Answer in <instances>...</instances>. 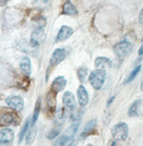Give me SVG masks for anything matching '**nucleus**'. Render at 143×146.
<instances>
[{
  "mask_svg": "<svg viewBox=\"0 0 143 146\" xmlns=\"http://www.w3.org/2000/svg\"><path fill=\"white\" fill-rule=\"evenodd\" d=\"M105 80H106V70H99V68H97V70L92 71L89 77V83L97 90L102 88Z\"/></svg>",
  "mask_w": 143,
  "mask_h": 146,
  "instance_id": "obj_1",
  "label": "nucleus"
},
{
  "mask_svg": "<svg viewBox=\"0 0 143 146\" xmlns=\"http://www.w3.org/2000/svg\"><path fill=\"white\" fill-rule=\"evenodd\" d=\"M113 138L117 141H126L128 136V126L125 122H119L111 129Z\"/></svg>",
  "mask_w": 143,
  "mask_h": 146,
  "instance_id": "obj_2",
  "label": "nucleus"
},
{
  "mask_svg": "<svg viewBox=\"0 0 143 146\" xmlns=\"http://www.w3.org/2000/svg\"><path fill=\"white\" fill-rule=\"evenodd\" d=\"M20 123V117L16 112L6 111L0 114V126H16Z\"/></svg>",
  "mask_w": 143,
  "mask_h": 146,
  "instance_id": "obj_3",
  "label": "nucleus"
},
{
  "mask_svg": "<svg viewBox=\"0 0 143 146\" xmlns=\"http://www.w3.org/2000/svg\"><path fill=\"white\" fill-rule=\"evenodd\" d=\"M114 52L119 58H124L130 55L132 50V45L128 40H122L114 46Z\"/></svg>",
  "mask_w": 143,
  "mask_h": 146,
  "instance_id": "obj_4",
  "label": "nucleus"
},
{
  "mask_svg": "<svg viewBox=\"0 0 143 146\" xmlns=\"http://www.w3.org/2000/svg\"><path fill=\"white\" fill-rule=\"evenodd\" d=\"M6 102L9 108L16 111H21L25 106L24 100L19 96H10V97L7 98Z\"/></svg>",
  "mask_w": 143,
  "mask_h": 146,
  "instance_id": "obj_5",
  "label": "nucleus"
},
{
  "mask_svg": "<svg viewBox=\"0 0 143 146\" xmlns=\"http://www.w3.org/2000/svg\"><path fill=\"white\" fill-rule=\"evenodd\" d=\"M63 104H64V107L68 111H74L76 110V106H77V103H76V99H75V96L74 94L71 92V91H66L65 93L63 95Z\"/></svg>",
  "mask_w": 143,
  "mask_h": 146,
  "instance_id": "obj_6",
  "label": "nucleus"
},
{
  "mask_svg": "<svg viewBox=\"0 0 143 146\" xmlns=\"http://www.w3.org/2000/svg\"><path fill=\"white\" fill-rule=\"evenodd\" d=\"M67 56V51L64 48H57L53 52L51 58H50V66L55 67L61 63Z\"/></svg>",
  "mask_w": 143,
  "mask_h": 146,
  "instance_id": "obj_7",
  "label": "nucleus"
},
{
  "mask_svg": "<svg viewBox=\"0 0 143 146\" xmlns=\"http://www.w3.org/2000/svg\"><path fill=\"white\" fill-rule=\"evenodd\" d=\"M67 85V80L64 78L63 76H59L57 77L52 82V85H51V90L53 93L55 94H58L59 91L63 90L65 89V87Z\"/></svg>",
  "mask_w": 143,
  "mask_h": 146,
  "instance_id": "obj_8",
  "label": "nucleus"
},
{
  "mask_svg": "<svg viewBox=\"0 0 143 146\" xmlns=\"http://www.w3.org/2000/svg\"><path fill=\"white\" fill-rule=\"evenodd\" d=\"M96 127H97V120L96 119H92V120H90L84 127V130L82 131L80 134V138L85 139L87 137H89V135L94 134Z\"/></svg>",
  "mask_w": 143,
  "mask_h": 146,
  "instance_id": "obj_9",
  "label": "nucleus"
},
{
  "mask_svg": "<svg viewBox=\"0 0 143 146\" xmlns=\"http://www.w3.org/2000/svg\"><path fill=\"white\" fill-rule=\"evenodd\" d=\"M77 100L78 103L81 107H85L89 103V93L86 90V88L83 85H80L77 89Z\"/></svg>",
  "mask_w": 143,
  "mask_h": 146,
  "instance_id": "obj_10",
  "label": "nucleus"
},
{
  "mask_svg": "<svg viewBox=\"0 0 143 146\" xmlns=\"http://www.w3.org/2000/svg\"><path fill=\"white\" fill-rule=\"evenodd\" d=\"M72 34H73V29L70 27L62 26L61 29L58 31V36H57V39H56L57 42H61V41L68 39Z\"/></svg>",
  "mask_w": 143,
  "mask_h": 146,
  "instance_id": "obj_11",
  "label": "nucleus"
},
{
  "mask_svg": "<svg viewBox=\"0 0 143 146\" xmlns=\"http://www.w3.org/2000/svg\"><path fill=\"white\" fill-rule=\"evenodd\" d=\"M112 63L109 58L106 57H98L95 59V67L99 70H105V68H111Z\"/></svg>",
  "mask_w": 143,
  "mask_h": 146,
  "instance_id": "obj_12",
  "label": "nucleus"
},
{
  "mask_svg": "<svg viewBox=\"0 0 143 146\" xmlns=\"http://www.w3.org/2000/svg\"><path fill=\"white\" fill-rule=\"evenodd\" d=\"M14 136L15 134L11 129L5 128V129L0 130V141H2V143H10L11 141H13Z\"/></svg>",
  "mask_w": 143,
  "mask_h": 146,
  "instance_id": "obj_13",
  "label": "nucleus"
},
{
  "mask_svg": "<svg viewBox=\"0 0 143 146\" xmlns=\"http://www.w3.org/2000/svg\"><path fill=\"white\" fill-rule=\"evenodd\" d=\"M20 70L26 76H29L31 74L32 67H31L30 58L28 57H25L22 58V60L20 62Z\"/></svg>",
  "mask_w": 143,
  "mask_h": 146,
  "instance_id": "obj_14",
  "label": "nucleus"
},
{
  "mask_svg": "<svg viewBox=\"0 0 143 146\" xmlns=\"http://www.w3.org/2000/svg\"><path fill=\"white\" fill-rule=\"evenodd\" d=\"M57 94L53 93L52 91H49L47 96V106L50 112H54L57 107V100H56Z\"/></svg>",
  "mask_w": 143,
  "mask_h": 146,
  "instance_id": "obj_15",
  "label": "nucleus"
},
{
  "mask_svg": "<svg viewBox=\"0 0 143 146\" xmlns=\"http://www.w3.org/2000/svg\"><path fill=\"white\" fill-rule=\"evenodd\" d=\"M63 14L68 16H77V10L70 1H66L63 5Z\"/></svg>",
  "mask_w": 143,
  "mask_h": 146,
  "instance_id": "obj_16",
  "label": "nucleus"
},
{
  "mask_svg": "<svg viewBox=\"0 0 143 146\" xmlns=\"http://www.w3.org/2000/svg\"><path fill=\"white\" fill-rule=\"evenodd\" d=\"M40 108H41V100L40 99H38L35 105V109H34V112H33V116H32V120H31V127H34V125L36 123L38 120V116H39V112H40Z\"/></svg>",
  "mask_w": 143,
  "mask_h": 146,
  "instance_id": "obj_17",
  "label": "nucleus"
},
{
  "mask_svg": "<svg viewBox=\"0 0 143 146\" xmlns=\"http://www.w3.org/2000/svg\"><path fill=\"white\" fill-rule=\"evenodd\" d=\"M141 103V102L140 100H135L134 102L131 104V106L128 109V114L130 117H139V107H140V104Z\"/></svg>",
  "mask_w": 143,
  "mask_h": 146,
  "instance_id": "obj_18",
  "label": "nucleus"
},
{
  "mask_svg": "<svg viewBox=\"0 0 143 146\" xmlns=\"http://www.w3.org/2000/svg\"><path fill=\"white\" fill-rule=\"evenodd\" d=\"M72 141H73V138H71V137L67 135L66 133H64L63 135H61L57 140V141L55 143L54 146H67L70 143H72Z\"/></svg>",
  "mask_w": 143,
  "mask_h": 146,
  "instance_id": "obj_19",
  "label": "nucleus"
},
{
  "mask_svg": "<svg viewBox=\"0 0 143 146\" xmlns=\"http://www.w3.org/2000/svg\"><path fill=\"white\" fill-rule=\"evenodd\" d=\"M30 125H31V121H30V118H28V119H26L24 126H23V128L19 132V137H18V143H22V141L24 140V137L26 135V132H27V131H28Z\"/></svg>",
  "mask_w": 143,
  "mask_h": 146,
  "instance_id": "obj_20",
  "label": "nucleus"
},
{
  "mask_svg": "<svg viewBox=\"0 0 143 146\" xmlns=\"http://www.w3.org/2000/svg\"><path fill=\"white\" fill-rule=\"evenodd\" d=\"M62 126L63 124H59V123H57L56 124V127L54 128V129H52L51 131H50L48 132V139L49 140H52L54 138H56L57 136L59 135V133H60V131L62 130Z\"/></svg>",
  "mask_w": 143,
  "mask_h": 146,
  "instance_id": "obj_21",
  "label": "nucleus"
},
{
  "mask_svg": "<svg viewBox=\"0 0 143 146\" xmlns=\"http://www.w3.org/2000/svg\"><path fill=\"white\" fill-rule=\"evenodd\" d=\"M141 70V65H139V66H137L134 70H133L131 72H130V74L128 75V77L127 78V80H125V84H128V83H130V82L132 80H135V78L138 76V74L140 73Z\"/></svg>",
  "mask_w": 143,
  "mask_h": 146,
  "instance_id": "obj_22",
  "label": "nucleus"
},
{
  "mask_svg": "<svg viewBox=\"0 0 143 146\" xmlns=\"http://www.w3.org/2000/svg\"><path fill=\"white\" fill-rule=\"evenodd\" d=\"M87 73H89V70L86 67H81L78 68L77 70V77L81 82H85L86 79L87 77Z\"/></svg>",
  "mask_w": 143,
  "mask_h": 146,
  "instance_id": "obj_23",
  "label": "nucleus"
},
{
  "mask_svg": "<svg viewBox=\"0 0 143 146\" xmlns=\"http://www.w3.org/2000/svg\"><path fill=\"white\" fill-rule=\"evenodd\" d=\"M35 137H36V130H31L28 131V133L26 135V144L27 145H30L35 140Z\"/></svg>",
  "mask_w": 143,
  "mask_h": 146,
  "instance_id": "obj_24",
  "label": "nucleus"
},
{
  "mask_svg": "<svg viewBox=\"0 0 143 146\" xmlns=\"http://www.w3.org/2000/svg\"><path fill=\"white\" fill-rule=\"evenodd\" d=\"M139 21L141 25H143V8L140 10V15H139Z\"/></svg>",
  "mask_w": 143,
  "mask_h": 146,
  "instance_id": "obj_25",
  "label": "nucleus"
},
{
  "mask_svg": "<svg viewBox=\"0 0 143 146\" xmlns=\"http://www.w3.org/2000/svg\"><path fill=\"white\" fill-rule=\"evenodd\" d=\"M114 99H115V96H112V97H111V98H110V99L109 100V102H108V106H109V105H110V103H112V102H113Z\"/></svg>",
  "mask_w": 143,
  "mask_h": 146,
  "instance_id": "obj_26",
  "label": "nucleus"
},
{
  "mask_svg": "<svg viewBox=\"0 0 143 146\" xmlns=\"http://www.w3.org/2000/svg\"><path fill=\"white\" fill-rule=\"evenodd\" d=\"M139 55H140V56L143 55V44L140 46V49H139Z\"/></svg>",
  "mask_w": 143,
  "mask_h": 146,
  "instance_id": "obj_27",
  "label": "nucleus"
},
{
  "mask_svg": "<svg viewBox=\"0 0 143 146\" xmlns=\"http://www.w3.org/2000/svg\"><path fill=\"white\" fill-rule=\"evenodd\" d=\"M0 146H9V144L7 143H2V141H0Z\"/></svg>",
  "mask_w": 143,
  "mask_h": 146,
  "instance_id": "obj_28",
  "label": "nucleus"
},
{
  "mask_svg": "<svg viewBox=\"0 0 143 146\" xmlns=\"http://www.w3.org/2000/svg\"><path fill=\"white\" fill-rule=\"evenodd\" d=\"M110 146H118V143H116V141H113V143H111V145Z\"/></svg>",
  "mask_w": 143,
  "mask_h": 146,
  "instance_id": "obj_29",
  "label": "nucleus"
},
{
  "mask_svg": "<svg viewBox=\"0 0 143 146\" xmlns=\"http://www.w3.org/2000/svg\"><path fill=\"white\" fill-rule=\"evenodd\" d=\"M67 146H75V143H74L73 141H72V143H70V144H68V145H67Z\"/></svg>",
  "mask_w": 143,
  "mask_h": 146,
  "instance_id": "obj_30",
  "label": "nucleus"
},
{
  "mask_svg": "<svg viewBox=\"0 0 143 146\" xmlns=\"http://www.w3.org/2000/svg\"><path fill=\"white\" fill-rule=\"evenodd\" d=\"M140 90L143 91V81L141 82V84H140Z\"/></svg>",
  "mask_w": 143,
  "mask_h": 146,
  "instance_id": "obj_31",
  "label": "nucleus"
},
{
  "mask_svg": "<svg viewBox=\"0 0 143 146\" xmlns=\"http://www.w3.org/2000/svg\"><path fill=\"white\" fill-rule=\"evenodd\" d=\"M87 146H93V145H92V144H90V143H89V144H87Z\"/></svg>",
  "mask_w": 143,
  "mask_h": 146,
  "instance_id": "obj_32",
  "label": "nucleus"
},
{
  "mask_svg": "<svg viewBox=\"0 0 143 146\" xmlns=\"http://www.w3.org/2000/svg\"><path fill=\"white\" fill-rule=\"evenodd\" d=\"M142 40H143V38H142Z\"/></svg>",
  "mask_w": 143,
  "mask_h": 146,
  "instance_id": "obj_33",
  "label": "nucleus"
}]
</instances>
